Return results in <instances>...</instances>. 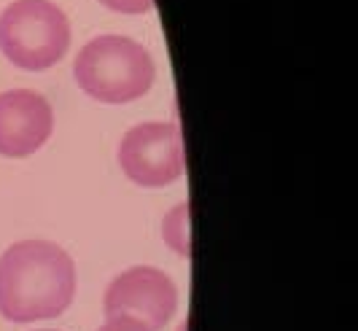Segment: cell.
<instances>
[{
	"instance_id": "1",
	"label": "cell",
	"mask_w": 358,
	"mask_h": 331,
	"mask_svg": "<svg viewBox=\"0 0 358 331\" xmlns=\"http://www.w3.org/2000/svg\"><path fill=\"white\" fill-rule=\"evenodd\" d=\"M76 296V261L57 242L19 240L0 256V315L11 323L59 318Z\"/></svg>"
},
{
	"instance_id": "3",
	"label": "cell",
	"mask_w": 358,
	"mask_h": 331,
	"mask_svg": "<svg viewBox=\"0 0 358 331\" xmlns=\"http://www.w3.org/2000/svg\"><path fill=\"white\" fill-rule=\"evenodd\" d=\"M71 19L52 0H14L0 14V52L22 71L41 73L65 59Z\"/></svg>"
},
{
	"instance_id": "6",
	"label": "cell",
	"mask_w": 358,
	"mask_h": 331,
	"mask_svg": "<svg viewBox=\"0 0 358 331\" xmlns=\"http://www.w3.org/2000/svg\"><path fill=\"white\" fill-rule=\"evenodd\" d=\"M52 132V103L41 92L8 89L0 94V156H33L49 143Z\"/></svg>"
},
{
	"instance_id": "7",
	"label": "cell",
	"mask_w": 358,
	"mask_h": 331,
	"mask_svg": "<svg viewBox=\"0 0 358 331\" xmlns=\"http://www.w3.org/2000/svg\"><path fill=\"white\" fill-rule=\"evenodd\" d=\"M162 240L180 258H192V203L183 200L162 219Z\"/></svg>"
},
{
	"instance_id": "11",
	"label": "cell",
	"mask_w": 358,
	"mask_h": 331,
	"mask_svg": "<svg viewBox=\"0 0 358 331\" xmlns=\"http://www.w3.org/2000/svg\"><path fill=\"white\" fill-rule=\"evenodd\" d=\"M41 331H54V329H41Z\"/></svg>"
},
{
	"instance_id": "2",
	"label": "cell",
	"mask_w": 358,
	"mask_h": 331,
	"mask_svg": "<svg viewBox=\"0 0 358 331\" xmlns=\"http://www.w3.org/2000/svg\"><path fill=\"white\" fill-rule=\"evenodd\" d=\"M78 89L106 105H127L151 92L157 81L154 57L127 36H97L81 46L73 62Z\"/></svg>"
},
{
	"instance_id": "5",
	"label": "cell",
	"mask_w": 358,
	"mask_h": 331,
	"mask_svg": "<svg viewBox=\"0 0 358 331\" xmlns=\"http://www.w3.org/2000/svg\"><path fill=\"white\" fill-rule=\"evenodd\" d=\"M103 313L127 315L151 331H162L178 313V288L167 272L138 264L110 280L103 299Z\"/></svg>"
},
{
	"instance_id": "8",
	"label": "cell",
	"mask_w": 358,
	"mask_h": 331,
	"mask_svg": "<svg viewBox=\"0 0 358 331\" xmlns=\"http://www.w3.org/2000/svg\"><path fill=\"white\" fill-rule=\"evenodd\" d=\"M97 3L106 6L108 11L129 14V17H143L154 11V0H97Z\"/></svg>"
},
{
	"instance_id": "10",
	"label": "cell",
	"mask_w": 358,
	"mask_h": 331,
	"mask_svg": "<svg viewBox=\"0 0 358 331\" xmlns=\"http://www.w3.org/2000/svg\"><path fill=\"white\" fill-rule=\"evenodd\" d=\"M178 331H189V321H186V323H180V329Z\"/></svg>"
},
{
	"instance_id": "9",
	"label": "cell",
	"mask_w": 358,
	"mask_h": 331,
	"mask_svg": "<svg viewBox=\"0 0 358 331\" xmlns=\"http://www.w3.org/2000/svg\"><path fill=\"white\" fill-rule=\"evenodd\" d=\"M97 331H151V329L143 326L141 321H135V318H127V315H108L106 323Z\"/></svg>"
},
{
	"instance_id": "4",
	"label": "cell",
	"mask_w": 358,
	"mask_h": 331,
	"mask_svg": "<svg viewBox=\"0 0 358 331\" xmlns=\"http://www.w3.org/2000/svg\"><path fill=\"white\" fill-rule=\"evenodd\" d=\"M116 162L132 184L143 189H162L176 184L186 172L183 135L173 122H143L127 129Z\"/></svg>"
}]
</instances>
